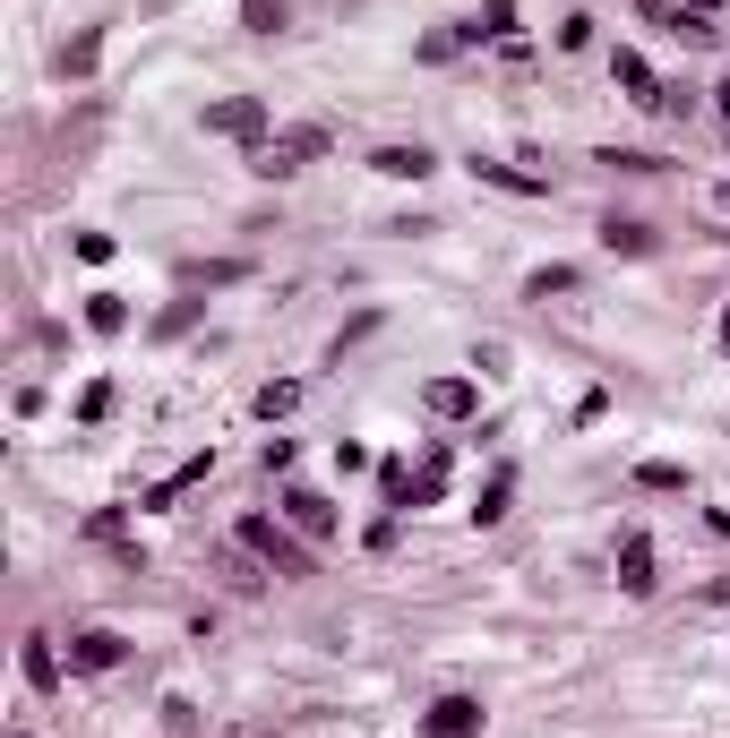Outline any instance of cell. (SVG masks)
I'll use <instances>...</instances> for the list:
<instances>
[{
	"label": "cell",
	"instance_id": "4fadbf2b",
	"mask_svg": "<svg viewBox=\"0 0 730 738\" xmlns=\"http://www.w3.org/2000/svg\"><path fill=\"white\" fill-rule=\"evenodd\" d=\"M507 498H516V473L498 464L490 482H481V498H473V524H481V533H490V524H507Z\"/></svg>",
	"mask_w": 730,
	"mask_h": 738
},
{
	"label": "cell",
	"instance_id": "ac0fdd59",
	"mask_svg": "<svg viewBox=\"0 0 730 738\" xmlns=\"http://www.w3.org/2000/svg\"><path fill=\"white\" fill-rule=\"evenodd\" d=\"M636 489H662V498H679V489H688V464L653 455V464H636Z\"/></svg>",
	"mask_w": 730,
	"mask_h": 738
},
{
	"label": "cell",
	"instance_id": "9a60e30c",
	"mask_svg": "<svg viewBox=\"0 0 730 738\" xmlns=\"http://www.w3.org/2000/svg\"><path fill=\"white\" fill-rule=\"evenodd\" d=\"M601 250L610 257H653V232L628 224V215H610V224H601Z\"/></svg>",
	"mask_w": 730,
	"mask_h": 738
},
{
	"label": "cell",
	"instance_id": "d4e9b609",
	"mask_svg": "<svg viewBox=\"0 0 730 738\" xmlns=\"http://www.w3.org/2000/svg\"><path fill=\"white\" fill-rule=\"evenodd\" d=\"M713 103H722V121H730V78H722V87H713Z\"/></svg>",
	"mask_w": 730,
	"mask_h": 738
},
{
	"label": "cell",
	"instance_id": "6da1fadb",
	"mask_svg": "<svg viewBox=\"0 0 730 738\" xmlns=\"http://www.w3.org/2000/svg\"><path fill=\"white\" fill-rule=\"evenodd\" d=\"M233 542L250 549V558H266L275 576H310V549H301L293 533L275 524V515H241V524H233Z\"/></svg>",
	"mask_w": 730,
	"mask_h": 738
},
{
	"label": "cell",
	"instance_id": "603a6c76",
	"mask_svg": "<svg viewBox=\"0 0 730 738\" xmlns=\"http://www.w3.org/2000/svg\"><path fill=\"white\" fill-rule=\"evenodd\" d=\"M335 473H369V447H362V438H335Z\"/></svg>",
	"mask_w": 730,
	"mask_h": 738
},
{
	"label": "cell",
	"instance_id": "9c48e42d",
	"mask_svg": "<svg viewBox=\"0 0 730 738\" xmlns=\"http://www.w3.org/2000/svg\"><path fill=\"white\" fill-rule=\"evenodd\" d=\"M284 524L310 533V542H327V533H335V507L318 498V489H284Z\"/></svg>",
	"mask_w": 730,
	"mask_h": 738
},
{
	"label": "cell",
	"instance_id": "7a4b0ae2",
	"mask_svg": "<svg viewBox=\"0 0 730 738\" xmlns=\"http://www.w3.org/2000/svg\"><path fill=\"white\" fill-rule=\"evenodd\" d=\"M199 129H206V138H241V146L258 155V146H266V103L258 95H224V103H206V112H199Z\"/></svg>",
	"mask_w": 730,
	"mask_h": 738
},
{
	"label": "cell",
	"instance_id": "e0dca14e",
	"mask_svg": "<svg viewBox=\"0 0 730 738\" xmlns=\"http://www.w3.org/2000/svg\"><path fill=\"white\" fill-rule=\"evenodd\" d=\"M87 326H95V335H121V326H130V301H121V292H87Z\"/></svg>",
	"mask_w": 730,
	"mask_h": 738
},
{
	"label": "cell",
	"instance_id": "4316f807",
	"mask_svg": "<svg viewBox=\"0 0 730 738\" xmlns=\"http://www.w3.org/2000/svg\"><path fill=\"white\" fill-rule=\"evenodd\" d=\"M722 353H730V301H722Z\"/></svg>",
	"mask_w": 730,
	"mask_h": 738
},
{
	"label": "cell",
	"instance_id": "5b68a950",
	"mask_svg": "<svg viewBox=\"0 0 730 738\" xmlns=\"http://www.w3.org/2000/svg\"><path fill=\"white\" fill-rule=\"evenodd\" d=\"M610 78H619V95H628L636 112H670V95H662V78H653L645 52H610Z\"/></svg>",
	"mask_w": 730,
	"mask_h": 738
},
{
	"label": "cell",
	"instance_id": "8992f818",
	"mask_svg": "<svg viewBox=\"0 0 730 738\" xmlns=\"http://www.w3.org/2000/svg\"><path fill=\"white\" fill-rule=\"evenodd\" d=\"M422 738H481V696H438L422 712Z\"/></svg>",
	"mask_w": 730,
	"mask_h": 738
},
{
	"label": "cell",
	"instance_id": "ffe728a7",
	"mask_svg": "<svg viewBox=\"0 0 730 738\" xmlns=\"http://www.w3.org/2000/svg\"><path fill=\"white\" fill-rule=\"evenodd\" d=\"M241 27L250 34H284V0H241Z\"/></svg>",
	"mask_w": 730,
	"mask_h": 738
},
{
	"label": "cell",
	"instance_id": "cb8c5ba5",
	"mask_svg": "<svg viewBox=\"0 0 730 738\" xmlns=\"http://www.w3.org/2000/svg\"><path fill=\"white\" fill-rule=\"evenodd\" d=\"M103 413H112V386L95 378V386H87V395H78V421H103Z\"/></svg>",
	"mask_w": 730,
	"mask_h": 738
},
{
	"label": "cell",
	"instance_id": "5bb4252c",
	"mask_svg": "<svg viewBox=\"0 0 730 738\" xmlns=\"http://www.w3.org/2000/svg\"><path fill=\"white\" fill-rule=\"evenodd\" d=\"M456 34H465V43H507V34H516V0H481V18L456 27Z\"/></svg>",
	"mask_w": 730,
	"mask_h": 738
},
{
	"label": "cell",
	"instance_id": "3957f363",
	"mask_svg": "<svg viewBox=\"0 0 730 738\" xmlns=\"http://www.w3.org/2000/svg\"><path fill=\"white\" fill-rule=\"evenodd\" d=\"M310 155H327V129H293V138H266L258 155H250V172H258V181H293Z\"/></svg>",
	"mask_w": 730,
	"mask_h": 738
},
{
	"label": "cell",
	"instance_id": "484cf974",
	"mask_svg": "<svg viewBox=\"0 0 730 738\" xmlns=\"http://www.w3.org/2000/svg\"><path fill=\"white\" fill-rule=\"evenodd\" d=\"M713 206H722V215H730V181H722V190H713Z\"/></svg>",
	"mask_w": 730,
	"mask_h": 738
},
{
	"label": "cell",
	"instance_id": "d6986e66",
	"mask_svg": "<svg viewBox=\"0 0 730 738\" xmlns=\"http://www.w3.org/2000/svg\"><path fill=\"white\" fill-rule=\"evenodd\" d=\"M550 292H576V266H533V275H525V301H550Z\"/></svg>",
	"mask_w": 730,
	"mask_h": 738
},
{
	"label": "cell",
	"instance_id": "44dd1931",
	"mask_svg": "<svg viewBox=\"0 0 730 738\" xmlns=\"http://www.w3.org/2000/svg\"><path fill=\"white\" fill-rule=\"evenodd\" d=\"M190 326H199V301H172L164 319H155V335H190Z\"/></svg>",
	"mask_w": 730,
	"mask_h": 738
},
{
	"label": "cell",
	"instance_id": "277c9868",
	"mask_svg": "<svg viewBox=\"0 0 730 738\" xmlns=\"http://www.w3.org/2000/svg\"><path fill=\"white\" fill-rule=\"evenodd\" d=\"M653 533H645V524H628V533H619V593H628V601H653Z\"/></svg>",
	"mask_w": 730,
	"mask_h": 738
},
{
	"label": "cell",
	"instance_id": "8fae6325",
	"mask_svg": "<svg viewBox=\"0 0 730 738\" xmlns=\"http://www.w3.org/2000/svg\"><path fill=\"white\" fill-rule=\"evenodd\" d=\"M18 670H27L34 696H52V687H61V653H52V636H27V644H18Z\"/></svg>",
	"mask_w": 730,
	"mask_h": 738
},
{
	"label": "cell",
	"instance_id": "83f0119b",
	"mask_svg": "<svg viewBox=\"0 0 730 738\" xmlns=\"http://www.w3.org/2000/svg\"><path fill=\"white\" fill-rule=\"evenodd\" d=\"M688 9H697V18H704V9H713V0H688Z\"/></svg>",
	"mask_w": 730,
	"mask_h": 738
},
{
	"label": "cell",
	"instance_id": "30bf717a",
	"mask_svg": "<svg viewBox=\"0 0 730 738\" xmlns=\"http://www.w3.org/2000/svg\"><path fill=\"white\" fill-rule=\"evenodd\" d=\"M422 404H430L438 421H465V413H481V386H473V378H430V386H422Z\"/></svg>",
	"mask_w": 730,
	"mask_h": 738
},
{
	"label": "cell",
	"instance_id": "7402d4cb",
	"mask_svg": "<svg viewBox=\"0 0 730 738\" xmlns=\"http://www.w3.org/2000/svg\"><path fill=\"white\" fill-rule=\"evenodd\" d=\"M95 43H103V34H78V43L61 52V69H78V78H87V69H95Z\"/></svg>",
	"mask_w": 730,
	"mask_h": 738
},
{
	"label": "cell",
	"instance_id": "2e32d148",
	"mask_svg": "<svg viewBox=\"0 0 730 738\" xmlns=\"http://www.w3.org/2000/svg\"><path fill=\"white\" fill-rule=\"evenodd\" d=\"M250 413H258V421H284V413H301V378H266L258 395H250Z\"/></svg>",
	"mask_w": 730,
	"mask_h": 738
},
{
	"label": "cell",
	"instance_id": "52a82bcc",
	"mask_svg": "<svg viewBox=\"0 0 730 738\" xmlns=\"http://www.w3.org/2000/svg\"><path fill=\"white\" fill-rule=\"evenodd\" d=\"M121 661H130V644L112 636V627H87V636H69V670L103 678V670H121Z\"/></svg>",
	"mask_w": 730,
	"mask_h": 738
},
{
	"label": "cell",
	"instance_id": "f1b7e54d",
	"mask_svg": "<svg viewBox=\"0 0 730 738\" xmlns=\"http://www.w3.org/2000/svg\"><path fill=\"white\" fill-rule=\"evenodd\" d=\"M18 738H27V730H18Z\"/></svg>",
	"mask_w": 730,
	"mask_h": 738
},
{
	"label": "cell",
	"instance_id": "ba28073f",
	"mask_svg": "<svg viewBox=\"0 0 730 738\" xmlns=\"http://www.w3.org/2000/svg\"><path fill=\"white\" fill-rule=\"evenodd\" d=\"M369 172H378V181H430L438 155H430V146H378V155H369Z\"/></svg>",
	"mask_w": 730,
	"mask_h": 738
},
{
	"label": "cell",
	"instance_id": "7c38bea8",
	"mask_svg": "<svg viewBox=\"0 0 730 738\" xmlns=\"http://www.w3.org/2000/svg\"><path fill=\"white\" fill-rule=\"evenodd\" d=\"M473 181H490V190H507V198H541L550 190V172H516V163H473Z\"/></svg>",
	"mask_w": 730,
	"mask_h": 738
}]
</instances>
